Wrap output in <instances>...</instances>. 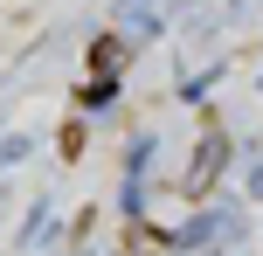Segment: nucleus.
<instances>
[{
	"label": "nucleus",
	"mask_w": 263,
	"mask_h": 256,
	"mask_svg": "<svg viewBox=\"0 0 263 256\" xmlns=\"http://www.w3.org/2000/svg\"><path fill=\"white\" fill-rule=\"evenodd\" d=\"M250 194H256V201H263V166H256V173H250Z\"/></svg>",
	"instance_id": "f03ea898"
},
{
	"label": "nucleus",
	"mask_w": 263,
	"mask_h": 256,
	"mask_svg": "<svg viewBox=\"0 0 263 256\" xmlns=\"http://www.w3.org/2000/svg\"><path fill=\"white\" fill-rule=\"evenodd\" d=\"M222 132H208V139H201V146H194V166H187V173H180V194H208V180L215 173H222Z\"/></svg>",
	"instance_id": "f257e3e1"
}]
</instances>
